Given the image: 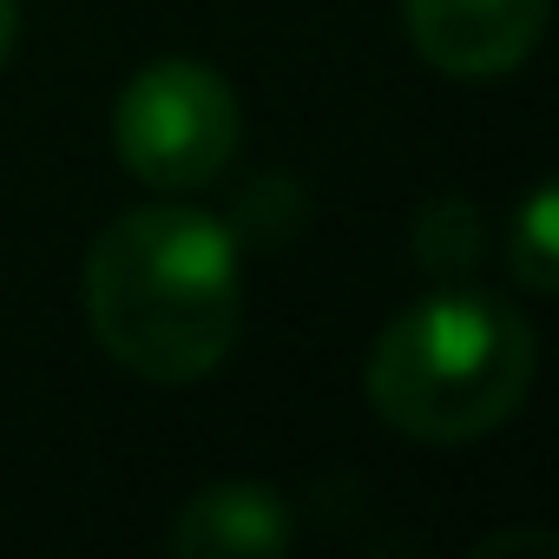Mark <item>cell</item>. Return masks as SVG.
<instances>
[{
    "mask_svg": "<svg viewBox=\"0 0 559 559\" xmlns=\"http://www.w3.org/2000/svg\"><path fill=\"white\" fill-rule=\"evenodd\" d=\"M86 323L99 349L145 382L211 376L243 330L237 230L198 204H139L86 250Z\"/></svg>",
    "mask_w": 559,
    "mask_h": 559,
    "instance_id": "6da1fadb",
    "label": "cell"
},
{
    "mask_svg": "<svg viewBox=\"0 0 559 559\" xmlns=\"http://www.w3.org/2000/svg\"><path fill=\"white\" fill-rule=\"evenodd\" d=\"M14 34H21V0H0V67L14 53Z\"/></svg>",
    "mask_w": 559,
    "mask_h": 559,
    "instance_id": "ba28073f",
    "label": "cell"
},
{
    "mask_svg": "<svg viewBox=\"0 0 559 559\" xmlns=\"http://www.w3.org/2000/svg\"><path fill=\"white\" fill-rule=\"evenodd\" d=\"M369 408L408 441H480L533 382V330L513 304L441 284L415 297L369 349Z\"/></svg>",
    "mask_w": 559,
    "mask_h": 559,
    "instance_id": "7a4b0ae2",
    "label": "cell"
},
{
    "mask_svg": "<svg viewBox=\"0 0 559 559\" xmlns=\"http://www.w3.org/2000/svg\"><path fill=\"white\" fill-rule=\"evenodd\" d=\"M402 21L435 73L493 80L539 47L546 0H402Z\"/></svg>",
    "mask_w": 559,
    "mask_h": 559,
    "instance_id": "277c9868",
    "label": "cell"
},
{
    "mask_svg": "<svg viewBox=\"0 0 559 559\" xmlns=\"http://www.w3.org/2000/svg\"><path fill=\"white\" fill-rule=\"evenodd\" d=\"M297 539L290 500L263 480H217L198 500H185L171 526L178 559H276Z\"/></svg>",
    "mask_w": 559,
    "mask_h": 559,
    "instance_id": "5b68a950",
    "label": "cell"
},
{
    "mask_svg": "<svg viewBox=\"0 0 559 559\" xmlns=\"http://www.w3.org/2000/svg\"><path fill=\"white\" fill-rule=\"evenodd\" d=\"M237 139H243V106L230 80L198 60H158L132 73L112 106L119 165L152 191H204L237 158Z\"/></svg>",
    "mask_w": 559,
    "mask_h": 559,
    "instance_id": "3957f363",
    "label": "cell"
},
{
    "mask_svg": "<svg viewBox=\"0 0 559 559\" xmlns=\"http://www.w3.org/2000/svg\"><path fill=\"white\" fill-rule=\"evenodd\" d=\"M415 257L435 270V276H454L480 257V224H474V204L467 198H435L421 217H415Z\"/></svg>",
    "mask_w": 559,
    "mask_h": 559,
    "instance_id": "52a82bcc",
    "label": "cell"
},
{
    "mask_svg": "<svg viewBox=\"0 0 559 559\" xmlns=\"http://www.w3.org/2000/svg\"><path fill=\"white\" fill-rule=\"evenodd\" d=\"M507 270H513V284L526 297H552L559 290V191H552V178H539L526 191V204L513 211Z\"/></svg>",
    "mask_w": 559,
    "mask_h": 559,
    "instance_id": "8992f818",
    "label": "cell"
}]
</instances>
